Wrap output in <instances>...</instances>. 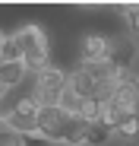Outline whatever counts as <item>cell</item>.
Returning a JSON list of instances; mask_svg holds the SVG:
<instances>
[{
  "label": "cell",
  "instance_id": "obj_11",
  "mask_svg": "<svg viewBox=\"0 0 139 146\" xmlns=\"http://www.w3.org/2000/svg\"><path fill=\"white\" fill-rule=\"evenodd\" d=\"M114 133H120V137H136V133H139V114L120 117V124H117V130H114Z\"/></svg>",
  "mask_w": 139,
  "mask_h": 146
},
{
  "label": "cell",
  "instance_id": "obj_5",
  "mask_svg": "<svg viewBox=\"0 0 139 146\" xmlns=\"http://www.w3.org/2000/svg\"><path fill=\"white\" fill-rule=\"evenodd\" d=\"M79 54H82V64L108 60V57H111V38H108V35H98V32L82 35V41H79Z\"/></svg>",
  "mask_w": 139,
  "mask_h": 146
},
{
  "label": "cell",
  "instance_id": "obj_2",
  "mask_svg": "<svg viewBox=\"0 0 139 146\" xmlns=\"http://www.w3.org/2000/svg\"><path fill=\"white\" fill-rule=\"evenodd\" d=\"M32 92H35L38 105H60V95L66 92V73L57 70V67H48V70L35 73Z\"/></svg>",
  "mask_w": 139,
  "mask_h": 146
},
{
  "label": "cell",
  "instance_id": "obj_12",
  "mask_svg": "<svg viewBox=\"0 0 139 146\" xmlns=\"http://www.w3.org/2000/svg\"><path fill=\"white\" fill-rule=\"evenodd\" d=\"M123 13H127V19H130V29H133V35H139V7H120Z\"/></svg>",
  "mask_w": 139,
  "mask_h": 146
},
{
  "label": "cell",
  "instance_id": "obj_1",
  "mask_svg": "<svg viewBox=\"0 0 139 146\" xmlns=\"http://www.w3.org/2000/svg\"><path fill=\"white\" fill-rule=\"evenodd\" d=\"M19 38V48H22V64H26L32 73H41L48 70V57H51V44H48V35H44L41 26H26L16 32Z\"/></svg>",
  "mask_w": 139,
  "mask_h": 146
},
{
  "label": "cell",
  "instance_id": "obj_8",
  "mask_svg": "<svg viewBox=\"0 0 139 146\" xmlns=\"http://www.w3.org/2000/svg\"><path fill=\"white\" fill-rule=\"evenodd\" d=\"M26 73H29L26 64H0V83H3L7 92L10 89H19L22 80H26Z\"/></svg>",
  "mask_w": 139,
  "mask_h": 146
},
{
  "label": "cell",
  "instance_id": "obj_7",
  "mask_svg": "<svg viewBox=\"0 0 139 146\" xmlns=\"http://www.w3.org/2000/svg\"><path fill=\"white\" fill-rule=\"evenodd\" d=\"M85 127H89V124H85L79 114H66L57 143H63V146H82V143H85Z\"/></svg>",
  "mask_w": 139,
  "mask_h": 146
},
{
  "label": "cell",
  "instance_id": "obj_15",
  "mask_svg": "<svg viewBox=\"0 0 139 146\" xmlns=\"http://www.w3.org/2000/svg\"><path fill=\"white\" fill-rule=\"evenodd\" d=\"M127 146H136V143H127Z\"/></svg>",
  "mask_w": 139,
  "mask_h": 146
},
{
  "label": "cell",
  "instance_id": "obj_16",
  "mask_svg": "<svg viewBox=\"0 0 139 146\" xmlns=\"http://www.w3.org/2000/svg\"><path fill=\"white\" fill-rule=\"evenodd\" d=\"M0 41H3V35H0Z\"/></svg>",
  "mask_w": 139,
  "mask_h": 146
},
{
  "label": "cell",
  "instance_id": "obj_4",
  "mask_svg": "<svg viewBox=\"0 0 139 146\" xmlns=\"http://www.w3.org/2000/svg\"><path fill=\"white\" fill-rule=\"evenodd\" d=\"M66 114H70V111H63L60 105H41V111H38V133H41L44 140L57 143V137H60V127H63Z\"/></svg>",
  "mask_w": 139,
  "mask_h": 146
},
{
  "label": "cell",
  "instance_id": "obj_10",
  "mask_svg": "<svg viewBox=\"0 0 139 146\" xmlns=\"http://www.w3.org/2000/svg\"><path fill=\"white\" fill-rule=\"evenodd\" d=\"M0 57H3V64H22V48H19L16 35H3V41H0Z\"/></svg>",
  "mask_w": 139,
  "mask_h": 146
},
{
  "label": "cell",
  "instance_id": "obj_13",
  "mask_svg": "<svg viewBox=\"0 0 139 146\" xmlns=\"http://www.w3.org/2000/svg\"><path fill=\"white\" fill-rule=\"evenodd\" d=\"M22 146H51V140H44L41 133H29V137H22Z\"/></svg>",
  "mask_w": 139,
  "mask_h": 146
},
{
  "label": "cell",
  "instance_id": "obj_14",
  "mask_svg": "<svg viewBox=\"0 0 139 146\" xmlns=\"http://www.w3.org/2000/svg\"><path fill=\"white\" fill-rule=\"evenodd\" d=\"M0 127H7V121H3V124H0Z\"/></svg>",
  "mask_w": 139,
  "mask_h": 146
},
{
  "label": "cell",
  "instance_id": "obj_9",
  "mask_svg": "<svg viewBox=\"0 0 139 146\" xmlns=\"http://www.w3.org/2000/svg\"><path fill=\"white\" fill-rule=\"evenodd\" d=\"M111 127L104 124V121H95V124H89L85 127V146H104L108 140H111Z\"/></svg>",
  "mask_w": 139,
  "mask_h": 146
},
{
  "label": "cell",
  "instance_id": "obj_3",
  "mask_svg": "<svg viewBox=\"0 0 139 146\" xmlns=\"http://www.w3.org/2000/svg\"><path fill=\"white\" fill-rule=\"evenodd\" d=\"M38 111H41V105H38V99H35V92L22 95V99L16 102V108L10 111V117H7L10 130H16L19 137L38 133Z\"/></svg>",
  "mask_w": 139,
  "mask_h": 146
},
{
  "label": "cell",
  "instance_id": "obj_6",
  "mask_svg": "<svg viewBox=\"0 0 139 146\" xmlns=\"http://www.w3.org/2000/svg\"><path fill=\"white\" fill-rule=\"evenodd\" d=\"M66 89L76 95V99H95V92H98V83H95V76L85 70V67H76V70H70L66 73Z\"/></svg>",
  "mask_w": 139,
  "mask_h": 146
}]
</instances>
